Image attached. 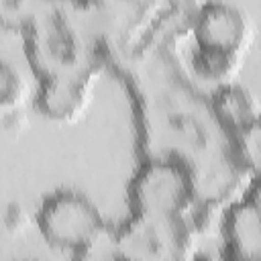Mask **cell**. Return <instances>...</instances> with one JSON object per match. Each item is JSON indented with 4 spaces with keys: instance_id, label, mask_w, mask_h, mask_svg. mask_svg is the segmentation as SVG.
I'll return each mask as SVG.
<instances>
[{
    "instance_id": "cell-7",
    "label": "cell",
    "mask_w": 261,
    "mask_h": 261,
    "mask_svg": "<svg viewBox=\"0 0 261 261\" xmlns=\"http://www.w3.org/2000/svg\"><path fill=\"white\" fill-rule=\"evenodd\" d=\"M88 73L43 77L39 90L41 112L53 120H71L80 116L88 102Z\"/></svg>"
},
{
    "instance_id": "cell-4",
    "label": "cell",
    "mask_w": 261,
    "mask_h": 261,
    "mask_svg": "<svg viewBox=\"0 0 261 261\" xmlns=\"http://www.w3.org/2000/svg\"><path fill=\"white\" fill-rule=\"evenodd\" d=\"M251 37V22L241 8L226 2H208L194 18L196 49L241 55Z\"/></svg>"
},
{
    "instance_id": "cell-10",
    "label": "cell",
    "mask_w": 261,
    "mask_h": 261,
    "mask_svg": "<svg viewBox=\"0 0 261 261\" xmlns=\"http://www.w3.org/2000/svg\"><path fill=\"white\" fill-rule=\"evenodd\" d=\"M241 63V55L232 53H218V51H206L194 47L192 65L196 73L206 82H216L218 86L230 84L232 75L237 73Z\"/></svg>"
},
{
    "instance_id": "cell-11",
    "label": "cell",
    "mask_w": 261,
    "mask_h": 261,
    "mask_svg": "<svg viewBox=\"0 0 261 261\" xmlns=\"http://www.w3.org/2000/svg\"><path fill=\"white\" fill-rule=\"evenodd\" d=\"M22 80L20 75L4 61H0V108H8L16 104V100L22 96Z\"/></svg>"
},
{
    "instance_id": "cell-5",
    "label": "cell",
    "mask_w": 261,
    "mask_h": 261,
    "mask_svg": "<svg viewBox=\"0 0 261 261\" xmlns=\"http://www.w3.org/2000/svg\"><path fill=\"white\" fill-rule=\"evenodd\" d=\"M220 261H261V204L257 186L224 214Z\"/></svg>"
},
{
    "instance_id": "cell-8",
    "label": "cell",
    "mask_w": 261,
    "mask_h": 261,
    "mask_svg": "<svg viewBox=\"0 0 261 261\" xmlns=\"http://www.w3.org/2000/svg\"><path fill=\"white\" fill-rule=\"evenodd\" d=\"M214 110L228 133L243 139L259 130V110L255 98L234 84L218 86L214 92Z\"/></svg>"
},
{
    "instance_id": "cell-12",
    "label": "cell",
    "mask_w": 261,
    "mask_h": 261,
    "mask_svg": "<svg viewBox=\"0 0 261 261\" xmlns=\"http://www.w3.org/2000/svg\"><path fill=\"white\" fill-rule=\"evenodd\" d=\"M192 261H212L208 255H194V259Z\"/></svg>"
},
{
    "instance_id": "cell-2",
    "label": "cell",
    "mask_w": 261,
    "mask_h": 261,
    "mask_svg": "<svg viewBox=\"0 0 261 261\" xmlns=\"http://www.w3.org/2000/svg\"><path fill=\"white\" fill-rule=\"evenodd\" d=\"M124 261H192L194 234L186 218L130 214L118 224Z\"/></svg>"
},
{
    "instance_id": "cell-3",
    "label": "cell",
    "mask_w": 261,
    "mask_h": 261,
    "mask_svg": "<svg viewBox=\"0 0 261 261\" xmlns=\"http://www.w3.org/2000/svg\"><path fill=\"white\" fill-rule=\"evenodd\" d=\"M100 208L82 192L57 190L49 194L37 214V224L43 239L61 251H75L102 224Z\"/></svg>"
},
{
    "instance_id": "cell-6",
    "label": "cell",
    "mask_w": 261,
    "mask_h": 261,
    "mask_svg": "<svg viewBox=\"0 0 261 261\" xmlns=\"http://www.w3.org/2000/svg\"><path fill=\"white\" fill-rule=\"evenodd\" d=\"M37 22V35L33 39V51L35 61L39 63L45 77L53 75H67V73H86L82 69L84 57L80 53V47L65 31L63 24H57L53 20L45 22V18H39Z\"/></svg>"
},
{
    "instance_id": "cell-1",
    "label": "cell",
    "mask_w": 261,
    "mask_h": 261,
    "mask_svg": "<svg viewBox=\"0 0 261 261\" xmlns=\"http://www.w3.org/2000/svg\"><path fill=\"white\" fill-rule=\"evenodd\" d=\"M133 214L186 218L196 202V179L179 159H151L143 163L128 188Z\"/></svg>"
},
{
    "instance_id": "cell-9",
    "label": "cell",
    "mask_w": 261,
    "mask_h": 261,
    "mask_svg": "<svg viewBox=\"0 0 261 261\" xmlns=\"http://www.w3.org/2000/svg\"><path fill=\"white\" fill-rule=\"evenodd\" d=\"M71 259L73 261H124L120 239H118V226L106 220L88 241H84L75 251H71Z\"/></svg>"
}]
</instances>
